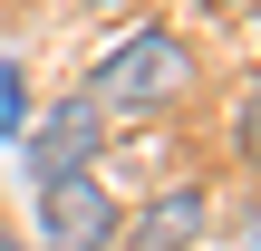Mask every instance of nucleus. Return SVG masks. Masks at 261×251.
<instances>
[{
    "label": "nucleus",
    "mask_w": 261,
    "mask_h": 251,
    "mask_svg": "<svg viewBox=\"0 0 261 251\" xmlns=\"http://www.w3.org/2000/svg\"><path fill=\"white\" fill-rule=\"evenodd\" d=\"M194 77H203V58H194L184 29H126L77 97H87L97 116H165V106L194 97Z\"/></svg>",
    "instance_id": "nucleus-1"
},
{
    "label": "nucleus",
    "mask_w": 261,
    "mask_h": 251,
    "mask_svg": "<svg viewBox=\"0 0 261 251\" xmlns=\"http://www.w3.org/2000/svg\"><path fill=\"white\" fill-rule=\"evenodd\" d=\"M116 222H126V203L97 174H48L39 184V232H48V251H116Z\"/></svg>",
    "instance_id": "nucleus-2"
},
{
    "label": "nucleus",
    "mask_w": 261,
    "mask_h": 251,
    "mask_svg": "<svg viewBox=\"0 0 261 251\" xmlns=\"http://www.w3.org/2000/svg\"><path fill=\"white\" fill-rule=\"evenodd\" d=\"M203 232H213V193L203 184H165L145 213L116 222V251H194Z\"/></svg>",
    "instance_id": "nucleus-3"
},
{
    "label": "nucleus",
    "mask_w": 261,
    "mask_h": 251,
    "mask_svg": "<svg viewBox=\"0 0 261 251\" xmlns=\"http://www.w3.org/2000/svg\"><path fill=\"white\" fill-rule=\"evenodd\" d=\"M97 145H107V116H97L87 97H58V106L29 126V174H39V184H48V174H87Z\"/></svg>",
    "instance_id": "nucleus-4"
},
{
    "label": "nucleus",
    "mask_w": 261,
    "mask_h": 251,
    "mask_svg": "<svg viewBox=\"0 0 261 251\" xmlns=\"http://www.w3.org/2000/svg\"><path fill=\"white\" fill-rule=\"evenodd\" d=\"M0 126H29V97H19V68H0Z\"/></svg>",
    "instance_id": "nucleus-5"
},
{
    "label": "nucleus",
    "mask_w": 261,
    "mask_h": 251,
    "mask_svg": "<svg viewBox=\"0 0 261 251\" xmlns=\"http://www.w3.org/2000/svg\"><path fill=\"white\" fill-rule=\"evenodd\" d=\"M77 10H126V0H77Z\"/></svg>",
    "instance_id": "nucleus-6"
},
{
    "label": "nucleus",
    "mask_w": 261,
    "mask_h": 251,
    "mask_svg": "<svg viewBox=\"0 0 261 251\" xmlns=\"http://www.w3.org/2000/svg\"><path fill=\"white\" fill-rule=\"evenodd\" d=\"M0 251H19V242H10V232H0Z\"/></svg>",
    "instance_id": "nucleus-7"
}]
</instances>
